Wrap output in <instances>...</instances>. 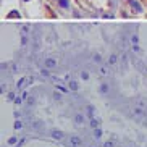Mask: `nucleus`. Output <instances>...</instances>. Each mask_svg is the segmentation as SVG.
<instances>
[{
	"label": "nucleus",
	"instance_id": "f257e3e1",
	"mask_svg": "<svg viewBox=\"0 0 147 147\" xmlns=\"http://www.w3.org/2000/svg\"><path fill=\"white\" fill-rule=\"evenodd\" d=\"M68 144H69V147H81L82 141H81V138H78V136H71Z\"/></svg>",
	"mask_w": 147,
	"mask_h": 147
},
{
	"label": "nucleus",
	"instance_id": "f03ea898",
	"mask_svg": "<svg viewBox=\"0 0 147 147\" xmlns=\"http://www.w3.org/2000/svg\"><path fill=\"white\" fill-rule=\"evenodd\" d=\"M44 66H45L47 69H53V68L57 66V60H55V58H50V57H49V58H45V60H44Z\"/></svg>",
	"mask_w": 147,
	"mask_h": 147
},
{
	"label": "nucleus",
	"instance_id": "7ed1b4c3",
	"mask_svg": "<svg viewBox=\"0 0 147 147\" xmlns=\"http://www.w3.org/2000/svg\"><path fill=\"white\" fill-rule=\"evenodd\" d=\"M134 105L144 108V110H147V100L142 99V97H136V99H134Z\"/></svg>",
	"mask_w": 147,
	"mask_h": 147
},
{
	"label": "nucleus",
	"instance_id": "20e7f679",
	"mask_svg": "<svg viewBox=\"0 0 147 147\" xmlns=\"http://www.w3.org/2000/svg\"><path fill=\"white\" fill-rule=\"evenodd\" d=\"M50 136H52V139H55V141H61V139H63V133H61L60 129H52L50 131Z\"/></svg>",
	"mask_w": 147,
	"mask_h": 147
},
{
	"label": "nucleus",
	"instance_id": "39448f33",
	"mask_svg": "<svg viewBox=\"0 0 147 147\" xmlns=\"http://www.w3.org/2000/svg\"><path fill=\"white\" fill-rule=\"evenodd\" d=\"M84 121H86L84 115H81V113H76V115H74V123H76V125H82Z\"/></svg>",
	"mask_w": 147,
	"mask_h": 147
},
{
	"label": "nucleus",
	"instance_id": "423d86ee",
	"mask_svg": "<svg viewBox=\"0 0 147 147\" xmlns=\"http://www.w3.org/2000/svg\"><path fill=\"white\" fill-rule=\"evenodd\" d=\"M31 126H32L34 129H44V123H42V121H39V120L32 121V123H31Z\"/></svg>",
	"mask_w": 147,
	"mask_h": 147
},
{
	"label": "nucleus",
	"instance_id": "0eeeda50",
	"mask_svg": "<svg viewBox=\"0 0 147 147\" xmlns=\"http://www.w3.org/2000/svg\"><path fill=\"white\" fill-rule=\"evenodd\" d=\"M31 79H32V78H23V79H20V82L16 84V87H18V89L24 87V86H26V82H28V81H31Z\"/></svg>",
	"mask_w": 147,
	"mask_h": 147
},
{
	"label": "nucleus",
	"instance_id": "6e6552de",
	"mask_svg": "<svg viewBox=\"0 0 147 147\" xmlns=\"http://www.w3.org/2000/svg\"><path fill=\"white\" fill-rule=\"evenodd\" d=\"M69 89H71V91H78L79 89V84L76 81H69Z\"/></svg>",
	"mask_w": 147,
	"mask_h": 147
},
{
	"label": "nucleus",
	"instance_id": "1a4fd4ad",
	"mask_svg": "<svg viewBox=\"0 0 147 147\" xmlns=\"http://www.w3.org/2000/svg\"><path fill=\"white\" fill-rule=\"evenodd\" d=\"M94 136H95L97 139L102 138V129H100V128H95V129H94Z\"/></svg>",
	"mask_w": 147,
	"mask_h": 147
},
{
	"label": "nucleus",
	"instance_id": "9d476101",
	"mask_svg": "<svg viewBox=\"0 0 147 147\" xmlns=\"http://www.w3.org/2000/svg\"><path fill=\"white\" fill-rule=\"evenodd\" d=\"M99 123H100V121L95 120V118H92V120H91V126L94 128V129H95V128H99Z\"/></svg>",
	"mask_w": 147,
	"mask_h": 147
},
{
	"label": "nucleus",
	"instance_id": "9b49d317",
	"mask_svg": "<svg viewBox=\"0 0 147 147\" xmlns=\"http://www.w3.org/2000/svg\"><path fill=\"white\" fill-rule=\"evenodd\" d=\"M21 128H23L21 121H15V129H21Z\"/></svg>",
	"mask_w": 147,
	"mask_h": 147
},
{
	"label": "nucleus",
	"instance_id": "f8f14e48",
	"mask_svg": "<svg viewBox=\"0 0 147 147\" xmlns=\"http://www.w3.org/2000/svg\"><path fill=\"white\" fill-rule=\"evenodd\" d=\"M53 99H55V100H60L61 99V94H60V92H53Z\"/></svg>",
	"mask_w": 147,
	"mask_h": 147
},
{
	"label": "nucleus",
	"instance_id": "ddd939ff",
	"mask_svg": "<svg viewBox=\"0 0 147 147\" xmlns=\"http://www.w3.org/2000/svg\"><path fill=\"white\" fill-rule=\"evenodd\" d=\"M100 91L104 92V94H105V92H108V86H107V84H102V86H100Z\"/></svg>",
	"mask_w": 147,
	"mask_h": 147
},
{
	"label": "nucleus",
	"instance_id": "4468645a",
	"mask_svg": "<svg viewBox=\"0 0 147 147\" xmlns=\"http://www.w3.org/2000/svg\"><path fill=\"white\" fill-rule=\"evenodd\" d=\"M13 16H18V18H20V13H18V11H10V13H8V18H13Z\"/></svg>",
	"mask_w": 147,
	"mask_h": 147
},
{
	"label": "nucleus",
	"instance_id": "2eb2a0df",
	"mask_svg": "<svg viewBox=\"0 0 147 147\" xmlns=\"http://www.w3.org/2000/svg\"><path fill=\"white\" fill-rule=\"evenodd\" d=\"M87 113H89V115H94V107H92V105H89V107H87Z\"/></svg>",
	"mask_w": 147,
	"mask_h": 147
},
{
	"label": "nucleus",
	"instance_id": "dca6fc26",
	"mask_svg": "<svg viewBox=\"0 0 147 147\" xmlns=\"http://www.w3.org/2000/svg\"><path fill=\"white\" fill-rule=\"evenodd\" d=\"M92 60H94V61H97V63H99V61L102 60V58H100V55H99V53H95V55L92 57Z\"/></svg>",
	"mask_w": 147,
	"mask_h": 147
},
{
	"label": "nucleus",
	"instance_id": "f3484780",
	"mask_svg": "<svg viewBox=\"0 0 147 147\" xmlns=\"http://www.w3.org/2000/svg\"><path fill=\"white\" fill-rule=\"evenodd\" d=\"M104 147H115V144H113L112 141H107V142L104 144Z\"/></svg>",
	"mask_w": 147,
	"mask_h": 147
},
{
	"label": "nucleus",
	"instance_id": "a211bd4d",
	"mask_svg": "<svg viewBox=\"0 0 147 147\" xmlns=\"http://www.w3.org/2000/svg\"><path fill=\"white\" fill-rule=\"evenodd\" d=\"M108 61H110V63H115V61H117V55H112Z\"/></svg>",
	"mask_w": 147,
	"mask_h": 147
},
{
	"label": "nucleus",
	"instance_id": "6ab92c4d",
	"mask_svg": "<svg viewBox=\"0 0 147 147\" xmlns=\"http://www.w3.org/2000/svg\"><path fill=\"white\" fill-rule=\"evenodd\" d=\"M15 142H16V138H15V136L8 139V144H15Z\"/></svg>",
	"mask_w": 147,
	"mask_h": 147
},
{
	"label": "nucleus",
	"instance_id": "aec40b11",
	"mask_svg": "<svg viewBox=\"0 0 147 147\" xmlns=\"http://www.w3.org/2000/svg\"><path fill=\"white\" fill-rule=\"evenodd\" d=\"M81 76H82V79H87V78H89V74H87L86 71H84V73H81Z\"/></svg>",
	"mask_w": 147,
	"mask_h": 147
},
{
	"label": "nucleus",
	"instance_id": "412c9836",
	"mask_svg": "<svg viewBox=\"0 0 147 147\" xmlns=\"http://www.w3.org/2000/svg\"><path fill=\"white\" fill-rule=\"evenodd\" d=\"M60 3H61V7H68L66 5V0H60Z\"/></svg>",
	"mask_w": 147,
	"mask_h": 147
},
{
	"label": "nucleus",
	"instance_id": "4be33fe9",
	"mask_svg": "<svg viewBox=\"0 0 147 147\" xmlns=\"http://www.w3.org/2000/svg\"><path fill=\"white\" fill-rule=\"evenodd\" d=\"M15 99V94H8V100H13Z\"/></svg>",
	"mask_w": 147,
	"mask_h": 147
}]
</instances>
